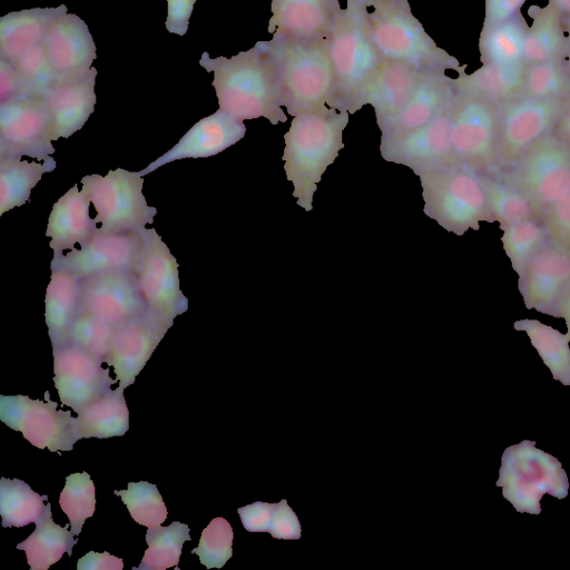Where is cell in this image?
<instances>
[{
    "instance_id": "obj_1",
    "label": "cell",
    "mask_w": 570,
    "mask_h": 570,
    "mask_svg": "<svg viewBox=\"0 0 570 570\" xmlns=\"http://www.w3.org/2000/svg\"><path fill=\"white\" fill-rule=\"evenodd\" d=\"M199 65L214 72L219 109L240 119L266 118L271 124L286 122L282 109L277 69L267 41L240 51L232 58L212 59L203 52Z\"/></svg>"
},
{
    "instance_id": "obj_2",
    "label": "cell",
    "mask_w": 570,
    "mask_h": 570,
    "mask_svg": "<svg viewBox=\"0 0 570 570\" xmlns=\"http://www.w3.org/2000/svg\"><path fill=\"white\" fill-rule=\"evenodd\" d=\"M348 112L328 106L296 115L284 135L282 159L288 180L293 183L296 204L311 212L314 193L326 168L344 148L343 130Z\"/></svg>"
},
{
    "instance_id": "obj_3",
    "label": "cell",
    "mask_w": 570,
    "mask_h": 570,
    "mask_svg": "<svg viewBox=\"0 0 570 570\" xmlns=\"http://www.w3.org/2000/svg\"><path fill=\"white\" fill-rule=\"evenodd\" d=\"M335 75L331 108L355 114L367 105V97L384 62L366 27L363 6L346 1L326 35Z\"/></svg>"
},
{
    "instance_id": "obj_4",
    "label": "cell",
    "mask_w": 570,
    "mask_h": 570,
    "mask_svg": "<svg viewBox=\"0 0 570 570\" xmlns=\"http://www.w3.org/2000/svg\"><path fill=\"white\" fill-rule=\"evenodd\" d=\"M363 8L370 38L384 61L428 73L458 72L463 67L426 33L407 0H383Z\"/></svg>"
},
{
    "instance_id": "obj_5",
    "label": "cell",
    "mask_w": 570,
    "mask_h": 570,
    "mask_svg": "<svg viewBox=\"0 0 570 570\" xmlns=\"http://www.w3.org/2000/svg\"><path fill=\"white\" fill-rule=\"evenodd\" d=\"M274 58L282 106L295 117L328 106L335 92V75L326 37L314 40L267 41Z\"/></svg>"
},
{
    "instance_id": "obj_6",
    "label": "cell",
    "mask_w": 570,
    "mask_h": 570,
    "mask_svg": "<svg viewBox=\"0 0 570 570\" xmlns=\"http://www.w3.org/2000/svg\"><path fill=\"white\" fill-rule=\"evenodd\" d=\"M424 214L458 236L480 229V222L492 223L485 190L479 173L455 161L420 176Z\"/></svg>"
},
{
    "instance_id": "obj_7",
    "label": "cell",
    "mask_w": 570,
    "mask_h": 570,
    "mask_svg": "<svg viewBox=\"0 0 570 570\" xmlns=\"http://www.w3.org/2000/svg\"><path fill=\"white\" fill-rule=\"evenodd\" d=\"M495 484L518 512L530 514L541 512L540 500L544 494L561 500L569 489L560 461L529 440L504 450Z\"/></svg>"
},
{
    "instance_id": "obj_8",
    "label": "cell",
    "mask_w": 570,
    "mask_h": 570,
    "mask_svg": "<svg viewBox=\"0 0 570 570\" xmlns=\"http://www.w3.org/2000/svg\"><path fill=\"white\" fill-rule=\"evenodd\" d=\"M495 171L530 199L541 218L570 189V146L553 131L513 165Z\"/></svg>"
},
{
    "instance_id": "obj_9",
    "label": "cell",
    "mask_w": 570,
    "mask_h": 570,
    "mask_svg": "<svg viewBox=\"0 0 570 570\" xmlns=\"http://www.w3.org/2000/svg\"><path fill=\"white\" fill-rule=\"evenodd\" d=\"M142 184L139 171L122 168L82 177L81 189L94 205L100 233H140L154 223L157 209L147 205Z\"/></svg>"
},
{
    "instance_id": "obj_10",
    "label": "cell",
    "mask_w": 570,
    "mask_h": 570,
    "mask_svg": "<svg viewBox=\"0 0 570 570\" xmlns=\"http://www.w3.org/2000/svg\"><path fill=\"white\" fill-rule=\"evenodd\" d=\"M450 114L456 159L479 174L498 170L500 106L456 89Z\"/></svg>"
},
{
    "instance_id": "obj_11",
    "label": "cell",
    "mask_w": 570,
    "mask_h": 570,
    "mask_svg": "<svg viewBox=\"0 0 570 570\" xmlns=\"http://www.w3.org/2000/svg\"><path fill=\"white\" fill-rule=\"evenodd\" d=\"M45 401L27 395H0V420L39 449L51 452L70 451L80 440L76 417L58 410V403L45 392Z\"/></svg>"
},
{
    "instance_id": "obj_12",
    "label": "cell",
    "mask_w": 570,
    "mask_h": 570,
    "mask_svg": "<svg viewBox=\"0 0 570 570\" xmlns=\"http://www.w3.org/2000/svg\"><path fill=\"white\" fill-rule=\"evenodd\" d=\"M569 100L522 96L501 106L498 170L513 165L534 142L553 132Z\"/></svg>"
},
{
    "instance_id": "obj_13",
    "label": "cell",
    "mask_w": 570,
    "mask_h": 570,
    "mask_svg": "<svg viewBox=\"0 0 570 570\" xmlns=\"http://www.w3.org/2000/svg\"><path fill=\"white\" fill-rule=\"evenodd\" d=\"M52 121L42 97L16 96L0 101V157L46 160L55 154Z\"/></svg>"
},
{
    "instance_id": "obj_14",
    "label": "cell",
    "mask_w": 570,
    "mask_h": 570,
    "mask_svg": "<svg viewBox=\"0 0 570 570\" xmlns=\"http://www.w3.org/2000/svg\"><path fill=\"white\" fill-rule=\"evenodd\" d=\"M144 248L137 276L148 311L173 324L188 308L180 291L178 263L154 228L142 230Z\"/></svg>"
},
{
    "instance_id": "obj_15",
    "label": "cell",
    "mask_w": 570,
    "mask_h": 570,
    "mask_svg": "<svg viewBox=\"0 0 570 570\" xmlns=\"http://www.w3.org/2000/svg\"><path fill=\"white\" fill-rule=\"evenodd\" d=\"M518 288L528 309L561 317L570 293V250L548 242L518 274Z\"/></svg>"
},
{
    "instance_id": "obj_16",
    "label": "cell",
    "mask_w": 570,
    "mask_h": 570,
    "mask_svg": "<svg viewBox=\"0 0 570 570\" xmlns=\"http://www.w3.org/2000/svg\"><path fill=\"white\" fill-rule=\"evenodd\" d=\"M450 107L430 124L390 137H381L380 153L387 160L411 168L416 176L459 161L452 141Z\"/></svg>"
},
{
    "instance_id": "obj_17",
    "label": "cell",
    "mask_w": 570,
    "mask_h": 570,
    "mask_svg": "<svg viewBox=\"0 0 570 570\" xmlns=\"http://www.w3.org/2000/svg\"><path fill=\"white\" fill-rule=\"evenodd\" d=\"M118 327L144 315L148 308L137 273L114 271L80 279V309Z\"/></svg>"
},
{
    "instance_id": "obj_18",
    "label": "cell",
    "mask_w": 570,
    "mask_h": 570,
    "mask_svg": "<svg viewBox=\"0 0 570 570\" xmlns=\"http://www.w3.org/2000/svg\"><path fill=\"white\" fill-rule=\"evenodd\" d=\"M144 248L142 232L100 233L80 248L53 257L50 267H63L83 278L89 275L127 271L137 273Z\"/></svg>"
},
{
    "instance_id": "obj_19",
    "label": "cell",
    "mask_w": 570,
    "mask_h": 570,
    "mask_svg": "<svg viewBox=\"0 0 570 570\" xmlns=\"http://www.w3.org/2000/svg\"><path fill=\"white\" fill-rule=\"evenodd\" d=\"M53 383L61 403L78 412L118 382L99 358L69 343L52 347Z\"/></svg>"
},
{
    "instance_id": "obj_20",
    "label": "cell",
    "mask_w": 570,
    "mask_h": 570,
    "mask_svg": "<svg viewBox=\"0 0 570 570\" xmlns=\"http://www.w3.org/2000/svg\"><path fill=\"white\" fill-rule=\"evenodd\" d=\"M173 324L150 311L116 327L110 348L104 363L114 367L119 386L135 383L153 352Z\"/></svg>"
},
{
    "instance_id": "obj_21",
    "label": "cell",
    "mask_w": 570,
    "mask_h": 570,
    "mask_svg": "<svg viewBox=\"0 0 570 570\" xmlns=\"http://www.w3.org/2000/svg\"><path fill=\"white\" fill-rule=\"evenodd\" d=\"M42 43L58 82L80 80L90 73L96 46L77 14L65 11L53 19Z\"/></svg>"
},
{
    "instance_id": "obj_22",
    "label": "cell",
    "mask_w": 570,
    "mask_h": 570,
    "mask_svg": "<svg viewBox=\"0 0 570 570\" xmlns=\"http://www.w3.org/2000/svg\"><path fill=\"white\" fill-rule=\"evenodd\" d=\"M245 132L243 120L218 109L196 122L173 148L139 173L144 177L174 160L215 156L239 141Z\"/></svg>"
},
{
    "instance_id": "obj_23",
    "label": "cell",
    "mask_w": 570,
    "mask_h": 570,
    "mask_svg": "<svg viewBox=\"0 0 570 570\" xmlns=\"http://www.w3.org/2000/svg\"><path fill=\"white\" fill-rule=\"evenodd\" d=\"M340 9V0H272L268 33L275 39L325 38Z\"/></svg>"
},
{
    "instance_id": "obj_24",
    "label": "cell",
    "mask_w": 570,
    "mask_h": 570,
    "mask_svg": "<svg viewBox=\"0 0 570 570\" xmlns=\"http://www.w3.org/2000/svg\"><path fill=\"white\" fill-rule=\"evenodd\" d=\"M91 200L78 185L72 186L52 206L49 215L46 236L53 257L62 252L83 245L98 232L95 218L90 217Z\"/></svg>"
},
{
    "instance_id": "obj_25",
    "label": "cell",
    "mask_w": 570,
    "mask_h": 570,
    "mask_svg": "<svg viewBox=\"0 0 570 570\" xmlns=\"http://www.w3.org/2000/svg\"><path fill=\"white\" fill-rule=\"evenodd\" d=\"M96 68L80 80L57 82L43 96L52 121V140L69 138L94 112Z\"/></svg>"
},
{
    "instance_id": "obj_26",
    "label": "cell",
    "mask_w": 570,
    "mask_h": 570,
    "mask_svg": "<svg viewBox=\"0 0 570 570\" xmlns=\"http://www.w3.org/2000/svg\"><path fill=\"white\" fill-rule=\"evenodd\" d=\"M456 88L445 73H430L419 85L403 109L381 129L390 137L430 124L451 105Z\"/></svg>"
},
{
    "instance_id": "obj_27",
    "label": "cell",
    "mask_w": 570,
    "mask_h": 570,
    "mask_svg": "<svg viewBox=\"0 0 570 570\" xmlns=\"http://www.w3.org/2000/svg\"><path fill=\"white\" fill-rule=\"evenodd\" d=\"M428 75L406 65L383 62L367 97V105L374 108L380 129L403 109Z\"/></svg>"
},
{
    "instance_id": "obj_28",
    "label": "cell",
    "mask_w": 570,
    "mask_h": 570,
    "mask_svg": "<svg viewBox=\"0 0 570 570\" xmlns=\"http://www.w3.org/2000/svg\"><path fill=\"white\" fill-rule=\"evenodd\" d=\"M67 11L58 8H33L10 12L0 19V60L14 62L31 48L43 42L50 23Z\"/></svg>"
},
{
    "instance_id": "obj_29",
    "label": "cell",
    "mask_w": 570,
    "mask_h": 570,
    "mask_svg": "<svg viewBox=\"0 0 570 570\" xmlns=\"http://www.w3.org/2000/svg\"><path fill=\"white\" fill-rule=\"evenodd\" d=\"M80 309V278L63 267H51L45 297V317L52 347L69 344Z\"/></svg>"
},
{
    "instance_id": "obj_30",
    "label": "cell",
    "mask_w": 570,
    "mask_h": 570,
    "mask_svg": "<svg viewBox=\"0 0 570 570\" xmlns=\"http://www.w3.org/2000/svg\"><path fill=\"white\" fill-rule=\"evenodd\" d=\"M466 65L458 71L453 79L460 91L481 96L500 107L521 97L525 65L483 63L472 73L465 72Z\"/></svg>"
},
{
    "instance_id": "obj_31",
    "label": "cell",
    "mask_w": 570,
    "mask_h": 570,
    "mask_svg": "<svg viewBox=\"0 0 570 570\" xmlns=\"http://www.w3.org/2000/svg\"><path fill=\"white\" fill-rule=\"evenodd\" d=\"M528 14L532 24L524 41V65L564 58L567 32L563 14L551 2L546 7L531 6Z\"/></svg>"
},
{
    "instance_id": "obj_32",
    "label": "cell",
    "mask_w": 570,
    "mask_h": 570,
    "mask_svg": "<svg viewBox=\"0 0 570 570\" xmlns=\"http://www.w3.org/2000/svg\"><path fill=\"white\" fill-rule=\"evenodd\" d=\"M124 390L110 389L77 412L76 428L81 439L121 436L129 430Z\"/></svg>"
},
{
    "instance_id": "obj_33",
    "label": "cell",
    "mask_w": 570,
    "mask_h": 570,
    "mask_svg": "<svg viewBox=\"0 0 570 570\" xmlns=\"http://www.w3.org/2000/svg\"><path fill=\"white\" fill-rule=\"evenodd\" d=\"M78 539L52 520L51 504L47 503L42 514L36 521L35 531L17 549L23 550L31 570H47L58 562L63 553L69 557Z\"/></svg>"
},
{
    "instance_id": "obj_34",
    "label": "cell",
    "mask_w": 570,
    "mask_h": 570,
    "mask_svg": "<svg viewBox=\"0 0 570 570\" xmlns=\"http://www.w3.org/2000/svg\"><path fill=\"white\" fill-rule=\"evenodd\" d=\"M528 28L529 26L521 11L503 22L483 26L479 37V52L482 65H517L523 62Z\"/></svg>"
},
{
    "instance_id": "obj_35",
    "label": "cell",
    "mask_w": 570,
    "mask_h": 570,
    "mask_svg": "<svg viewBox=\"0 0 570 570\" xmlns=\"http://www.w3.org/2000/svg\"><path fill=\"white\" fill-rule=\"evenodd\" d=\"M56 166L52 157L38 161L0 157V215L26 204L42 175L52 171Z\"/></svg>"
},
{
    "instance_id": "obj_36",
    "label": "cell",
    "mask_w": 570,
    "mask_h": 570,
    "mask_svg": "<svg viewBox=\"0 0 570 570\" xmlns=\"http://www.w3.org/2000/svg\"><path fill=\"white\" fill-rule=\"evenodd\" d=\"M513 327L528 334L553 380L570 385V338L567 334L529 318L514 322Z\"/></svg>"
},
{
    "instance_id": "obj_37",
    "label": "cell",
    "mask_w": 570,
    "mask_h": 570,
    "mask_svg": "<svg viewBox=\"0 0 570 570\" xmlns=\"http://www.w3.org/2000/svg\"><path fill=\"white\" fill-rule=\"evenodd\" d=\"M249 532H268L276 539H299L301 523L284 499L278 503L254 502L237 509Z\"/></svg>"
},
{
    "instance_id": "obj_38",
    "label": "cell",
    "mask_w": 570,
    "mask_h": 570,
    "mask_svg": "<svg viewBox=\"0 0 570 570\" xmlns=\"http://www.w3.org/2000/svg\"><path fill=\"white\" fill-rule=\"evenodd\" d=\"M480 176L492 223L498 222L499 226H502L534 216L539 217L530 199L497 171L480 174Z\"/></svg>"
},
{
    "instance_id": "obj_39",
    "label": "cell",
    "mask_w": 570,
    "mask_h": 570,
    "mask_svg": "<svg viewBox=\"0 0 570 570\" xmlns=\"http://www.w3.org/2000/svg\"><path fill=\"white\" fill-rule=\"evenodd\" d=\"M189 527L174 521L168 527H149L146 532L148 549L141 562L132 570H165L177 567L183 544L190 541Z\"/></svg>"
},
{
    "instance_id": "obj_40",
    "label": "cell",
    "mask_w": 570,
    "mask_h": 570,
    "mask_svg": "<svg viewBox=\"0 0 570 570\" xmlns=\"http://www.w3.org/2000/svg\"><path fill=\"white\" fill-rule=\"evenodd\" d=\"M43 499L20 479H0V514L4 528L24 527L40 518L45 509Z\"/></svg>"
},
{
    "instance_id": "obj_41",
    "label": "cell",
    "mask_w": 570,
    "mask_h": 570,
    "mask_svg": "<svg viewBox=\"0 0 570 570\" xmlns=\"http://www.w3.org/2000/svg\"><path fill=\"white\" fill-rule=\"evenodd\" d=\"M500 229L503 232V249L517 274L549 242L542 219L538 216L502 225Z\"/></svg>"
},
{
    "instance_id": "obj_42",
    "label": "cell",
    "mask_w": 570,
    "mask_h": 570,
    "mask_svg": "<svg viewBox=\"0 0 570 570\" xmlns=\"http://www.w3.org/2000/svg\"><path fill=\"white\" fill-rule=\"evenodd\" d=\"M522 96L552 99L570 98V70L566 59L557 58L525 65Z\"/></svg>"
},
{
    "instance_id": "obj_43",
    "label": "cell",
    "mask_w": 570,
    "mask_h": 570,
    "mask_svg": "<svg viewBox=\"0 0 570 570\" xmlns=\"http://www.w3.org/2000/svg\"><path fill=\"white\" fill-rule=\"evenodd\" d=\"M59 504L69 519L71 532L79 535L87 518L95 512V485L87 472L72 473L66 478Z\"/></svg>"
},
{
    "instance_id": "obj_44",
    "label": "cell",
    "mask_w": 570,
    "mask_h": 570,
    "mask_svg": "<svg viewBox=\"0 0 570 570\" xmlns=\"http://www.w3.org/2000/svg\"><path fill=\"white\" fill-rule=\"evenodd\" d=\"M114 494L120 497L131 518L141 525L157 527L167 518V508L155 484L129 482L127 490H115Z\"/></svg>"
},
{
    "instance_id": "obj_45",
    "label": "cell",
    "mask_w": 570,
    "mask_h": 570,
    "mask_svg": "<svg viewBox=\"0 0 570 570\" xmlns=\"http://www.w3.org/2000/svg\"><path fill=\"white\" fill-rule=\"evenodd\" d=\"M22 86V95L42 97L58 80L43 43H40L14 62Z\"/></svg>"
},
{
    "instance_id": "obj_46",
    "label": "cell",
    "mask_w": 570,
    "mask_h": 570,
    "mask_svg": "<svg viewBox=\"0 0 570 570\" xmlns=\"http://www.w3.org/2000/svg\"><path fill=\"white\" fill-rule=\"evenodd\" d=\"M115 331L116 326L97 315L79 311L70 330L69 343L83 348L104 362L109 352Z\"/></svg>"
},
{
    "instance_id": "obj_47",
    "label": "cell",
    "mask_w": 570,
    "mask_h": 570,
    "mask_svg": "<svg viewBox=\"0 0 570 570\" xmlns=\"http://www.w3.org/2000/svg\"><path fill=\"white\" fill-rule=\"evenodd\" d=\"M234 532L224 518H215L202 531L199 544L191 550L207 569L222 568L233 556Z\"/></svg>"
},
{
    "instance_id": "obj_48",
    "label": "cell",
    "mask_w": 570,
    "mask_h": 570,
    "mask_svg": "<svg viewBox=\"0 0 570 570\" xmlns=\"http://www.w3.org/2000/svg\"><path fill=\"white\" fill-rule=\"evenodd\" d=\"M550 243L570 250V189L541 216Z\"/></svg>"
},
{
    "instance_id": "obj_49",
    "label": "cell",
    "mask_w": 570,
    "mask_h": 570,
    "mask_svg": "<svg viewBox=\"0 0 570 570\" xmlns=\"http://www.w3.org/2000/svg\"><path fill=\"white\" fill-rule=\"evenodd\" d=\"M196 0H167L166 29L178 36H185Z\"/></svg>"
},
{
    "instance_id": "obj_50",
    "label": "cell",
    "mask_w": 570,
    "mask_h": 570,
    "mask_svg": "<svg viewBox=\"0 0 570 570\" xmlns=\"http://www.w3.org/2000/svg\"><path fill=\"white\" fill-rule=\"evenodd\" d=\"M527 0H484L483 26L503 22L518 12Z\"/></svg>"
},
{
    "instance_id": "obj_51",
    "label": "cell",
    "mask_w": 570,
    "mask_h": 570,
    "mask_svg": "<svg viewBox=\"0 0 570 570\" xmlns=\"http://www.w3.org/2000/svg\"><path fill=\"white\" fill-rule=\"evenodd\" d=\"M122 568V559L109 552L89 551L77 563V570H121Z\"/></svg>"
},
{
    "instance_id": "obj_52",
    "label": "cell",
    "mask_w": 570,
    "mask_h": 570,
    "mask_svg": "<svg viewBox=\"0 0 570 570\" xmlns=\"http://www.w3.org/2000/svg\"><path fill=\"white\" fill-rule=\"evenodd\" d=\"M22 86L12 63L0 60V101L21 96Z\"/></svg>"
},
{
    "instance_id": "obj_53",
    "label": "cell",
    "mask_w": 570,
    "mask_h": 570,
    "mask_svg": "<svg viewBox=\"0 0 570 570\" xmlns=\"http://www.w3.org/2000/svg\"><path fill=\"white\" fill-rule=\"evenodd\" d=\"M554 134L570 146V100L556 127Z\"/></svg>"
},
{
    "instance_id": "obj_54",
    "label": "cell",
    "mask_w": 570,
    "mask_h": 570,
    "mask_svg": "<svg viewBox=\"0 0 570 570\" xmlns=\"http://www.w3.org/2000/svg\"><path fill=\"white\" fill-rule=\"evenodd\" d=\"M566 19L570 18V0H549Z\"/></svg>"
},
{
    "instance_id": "obj_55",
    "label": "cell",
    "mask_w": 570,
    "mask_h": 570,
    "mask_svg": "<svg viewBox=\"0 0 570 570\" xmlns=\"http://www.w3.org/2000/svg\"><path fill=\"white\" fill-rule=\"evenodd\" d=\"M561 317L564 318L567 325V336L570 338V293L568 294L566 302L562 307Z\"/></svg>"
},
{
    "instance_id": "obj_56",
    "label": "cell",
    "mask_w": 570,
    "mask_h": 570,
    "mask_svg": "<svg viewBox=\"0 0 570 570\" xmlns=\"http://www.w3.org/2000/svg\"><path fill=\"white\" fill-rule=\"evenodd\" d=\"M566 32H567V45H566V53L564 59L570 70V18L566 19Z\"/></svg>"
},
{
    "instance_id": "obj_57",
    "label": "cell",
    "mask_w": 570,
    "mask_h": 570,
    "mask_svg": "<svg viewBox=\"0 0 570 570\" xmlns=\"http://www.w3.org/2000/svg\"><path fill=\"white\" fill-rule=\"evenodd\" d=\"M346 1L366 7V6L374 4L379 1H383V0H346Z\"/></svg>"
}]
</instances>
